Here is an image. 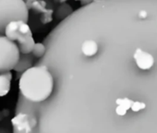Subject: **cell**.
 Wrapping results in <instances>:
<instances>
[{"label": "cell", "instance_id": "1", "mask_svg": "<svg viewBox=\"0 0 157 133\" xmlns=\"http://www.w3.org/2000/svg\"><path fill=\"white\" fill-rule=\"evenodd\" d=\"M54 77L44 65L34 66L21 73L19 89L29 101L41 103L51 96L54 90Z\"/></svg>", "mask_w": 157, "mask_h": 133}, {"label": "cell", "instance_id": "2", "mask_svg": "<svg viewBox=\"0 0 157 133\" xmlns=\"http://www.w3.org/2000/svg\"><path fill=\"white\" fill-rule=\"evenodd\" d=\"M12 21H29V7L25 0H0V34Z\"/></svg>", "mask_w": 157, "mask_h": 133}, {"label": "cell", "instance_id": "3", "mask_svg": "<svg viewBox=\"0 0 157 133\" xmlns=\"http://www.w3.org/2000/svg\"><path fill=\"white\" fill-rule=\"evenodd\" d=\"M21 51L16 42L0 34V73L11 71L19 61Z\"/></svg>", "mask_w": 157, "mask_h": 133}, {"label": "cell", "instance_id": "4", "mask_svg": "<svg viewBox=\"0 0 157 133\" xmlns=\"http://www.w3.org/2000/svg\"><path fill=\"white\" fill-rule=\"evenodd\" d=\"M11 124L17 130L21 132L30 133L36 127L37 120L35 116L30 114L20 113L11 119Z\"/></svg>", "mask_w": 157, "mask_h": 133}, {"label": "cell", "instance_id": "5", "mask_svg": "<svg viewBox=\"0 0 157 133\" xmlns=\"http://www.w3.org/2000/svg\"><path fill=\"white\" fill-rule=\"evenodd\" d=\"M21 54H31L36 44L33 37V32L29 34H21L17 40Z\"/></svg>", "mask_w": 157, "mask_h": 133}, {"label": "cell", "instance_id": "6", "mask_svg": "<svg viewBox=\"0 0 157 133\" xmlns=\"http://www.w3.org/2000/svg\"><path fill=\"white\" fill-rule=\"evenodd\" d=\"M33 61H34V55L32 53L21 54L19 61L16 64L13 70H15L18 73H23L24 71L33 66Z\"/></svg>", "mask_w": 157, "mask_h": 133}, {"label": "cell", "instance_id": "7", "mask_svg": "<svg viewBox=\"0 0 157 133\" xmlns=\"http://www.w3.org/2000/svg\"><path fill=\"white\" fill-rule=\"evenodd\" d=\"M12 74L10 71L0 73V97L6 96L11 87Z\"/></svg>", "mask_w": 157, "mask_h": 133}, {"label": "cell", "instance_id": "8", "mask_svg": "<svg viewBox=\"0 0 157 133\" xmlns=\"http://www.w3.org/2000/svg\"><path fill=\"white\" fill-rule=\"evenodd\" d=\"M21 21H10L5 28L4 35H6L9 39L16 42L21 35L20 25H21Z\"/></svg>", "mask_w": 157, "mask_h": 133}, {"label": "cell", "instance_id": "9", "mask_svg": "<svg viewBox=\"0 0 157 133\" xmlns=\"http://www.w3.org/2000/svg\"><path fill=\"white\" fill-rule=\"evenodd\" d=\"M72 12H73V10H71V8L67 4H63L58 8L56 15L58 18H60L61 21H63V20L67 19Z\"/></svg>", "mask_w": 157, "mask_h": 133}, {"label": "cell", "instance_id": "10", "mask_svg": "<svg viewBox=\"0 0 157 133\" xmlns=\"http://www.w3.org/2000/svg\"><path fill=\"white\" fill-rule=\"evenodd\" d=\"M45 53H46V46L43 43H36L33 47V50L32 52V54L36 58H40V57L44 56L45 55Z\"/></svg>", "mask_w": 157, "mask_h": 133}, {"label": "cell", "instance_id": "11", "mask_svg": "<svg viewBox=\"0 0 157 133\" xmlns=\"http://www.w3.org/2000/svg\"><path fill=\"white\" fill-rule=\"evenodd\" d=\"M145 108H146V104L144 102H141V101H134V100H133L132 105L130 107V109L133 112H139V111H141V110H143Z\"/></svg>", "mask_w": 157, "mask_h": 133}, {"label": "cell", "instance_id": "12", "mask_svg": "<svg viewBox=\"0 0 157 133\" xmlns=\"http://www.w3.org/2000/svg\"><path fill=\"white\" fill-rule=\"evenodd\" d=\"M20 32H21V34H29V33H32V30H31V27L29 26L28 22L21 21V23L20 25Z\"/></svg>", "mask_w": 157, "mask_h": 133}, {"label": "cell", "instance_id": "13", "mask_svg": "<svg viewBox=\"0 0 157 133\" xmlns=\"http://www.w3.org/2000/svg\"><path fill=\"white\" fill-rule=\"evenodd\" d=\"M127 109L126 108H124L123 106H120V105H117V107H116V114L117 115V116H125L126 114H127Z\"/></svg>", "mask_w": 157, "mask_h": 133}, {"label": "cell", "instance_id": "14", "mask_svg": "<svg viewBox=\"0 0 157 133\" xmlns=\"http://www.w3.org/2000/svg\"><path fill=\"white\" fill-rule=\"evenodd\" d=\"M10 115V112L9 110H2V111H0V120L5 118L6 116H8Z\"/></svg>", "mask_w": 157, "mask_h": 133}, {"label": "cell", "instance_id": "15", "mask_svg": "<svg viewBox=\"0 0 157 133\" xmlns=\"http://www.w3.org/2000/svg\"><path fill=\"white\" fill-rule=\"evenodd\" d=\"M95 0H81V3H82V6H87V5H90L92 4L93 2H94Z\"/></svg>", "mask_w": 157, "mask_h": 133}]
</instances>
